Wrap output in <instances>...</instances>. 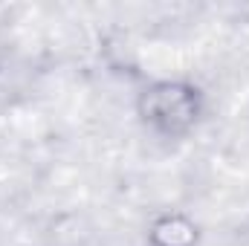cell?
Returning <instances> with one entry per match:
<instances>
[{
  "mask_svg": "<svg viewBox=\"0 0 249 246\" xmlns=\"http://www.w3.org/2000/svg\"><path fill=\"white\" fill-rule=\"evenodd\" d=\"M133 113L148 136L162 142H183L206 122L209 96L194 78L157 75L136 90Z\"/></svg>",
  "mask_w": 249,
  "mask_h": 246,
  "instance_id": "obj_1",
  "label": "cell"
},
{
  "mask_svg": "<svg viewBox=\"0 0 249 246\" xmlns=\"http://www.w3.org/2000/svg\"><path fill=\"white\" fill-rule=\"evenodd\" d=\"M200 238H203L200 223L180 209L154 214L145 232L148 246H200Z\"/></svg>",
  "mask_w": 249,
  "mask_h": 246,
  "instance_id": "obj_2",
  "label": "cell"
}]
</instances>
